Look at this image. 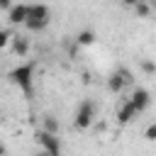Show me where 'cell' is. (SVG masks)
<instances>
[{
  "label": "cell",
  "mask_w": 156,
  "mask_h": 156,
  "mask_svg": "<svg viewBox=\"0 0 156 156\" xmlns=\"http://www.w3.org/2000/svg\"><path fill=\"white\" fill-rule=\"evenodd\" d=\"M20 90H24V95H32V80H34V63H20L17 68L10 71L7 76Z\"/></svg>",
  "instance_id": "cell-1"
},
{
  "label": "cell",
  "mask_w": 156,
  "mask_h": 156,
  "mask_svg": "<svg viewBox=\"0 0 156 156\" xmlns=\"http://www.w3.org/2000/svg\"><path fill=\"white\" fill-rule=\"evenodd\" d=\"M46 24H49V7L46 5H29V15H27L24 27L29 32H39Z\"/></svg>",
  "instance_id": "cell-2"
},
{
  "label": "cell",
  "mask_w": 156,
  "mask_h": 156,
  "mask_svg": "<svg viewBox=\"0 0 156 156\" xmlns=\"http://www.w3.org/2000/svg\"><path fill=\"white\" fill-rule=\"evenodd\" d=\"M93 119H95V105H93L90 100H83V102L78 105V110H76L73 124H76L78 129H88V127L93 124Z\"/></svg>",
  "instance_id": "cell-3"
},
{
  "label": "cell",
  "mask_w": 156,
  "mask_h": 156,
  "mask_svg": "<svg viewBox=\"0 0 156 156\" xmlns=\"http://www.w3.org/2000/svg\"><path fill=\"white\" fill-rule=\"evenodd\" d=\"M37 144H39L46 154H58V151H61L58 134H54V132H49V129H39V132H37Z\"/></svg>",
  "instance_id": "cell-4"
},
{
  "label": "cell",
  "mask_w": 156,
  "mask_h": 156,
  "mask_svg": "<svg viewBox=\"0 0 156 156\" xmlns=\"http://www.w3.org/2000/svg\"><path fill=\"white\" fill-rule=\"evenodd\" d=\"M124 83H132V73H129L127 68H119V71H115V73L107 78V88H110L112 93H122Z\"/></svg>",
  "instance_id": "cell-5"
},
{
  "label": "cell",
  "mask_w": 156,
  "mask_h": 156,
  "mask_svg": "<svg viewBox=\"0 0 156 156\" xmlns=\"http://www.w3.org/2000/svg\"><path fill=\"white\" fill-rule=\"evenodd\" d=\"M129 100H132V105L136 107V112H144V110L149 107V102H151V95H149L146 88H134L132 95H129Z\"/></svg>",
  "instance_id": "cell-6"
},
{
  "label": "cell",
  "mask_w": 156,
  "mask_h": 156,
  "mask_svg": "<svg viewBox=\"0 0 156 156\" xmlns=\"http://www.w3.org/2000/svg\"><path fill=\"white\" fill-rule=\"evenodd\" d=\"M27 15H29V5H12L10 10H7V20H10V24H24L27 22Z\"/></svg>",
  "instance_id": "cell-7"
},
{
  "label": "cell",
  "mask_w": 156,
  "mask_h": 156,
  "mask_svg": "<svg viewBox=\"0 0 156 156\" xmlns=\"http://www.w3.org/2000/svg\"><path fill=\"white\" fill-rule=\"evenodd\" d=\"M136 115H139V112H136V107L132 105V100H124V102L117 107V122H119V124H129Z\"/></svg>",
  "instance_id": "cell-8"
},
{
  "label": "cell",
  "mask_w": 156,
  "mask_h": 156,
  "mask_svg": "<svg viewBox=\"0 0 156 156\" xmlns=\"http://www.w3.org/2000/svg\"><path fill=\"white\" fill-rule=\"evenodd\" d=\"M12 51H15L17 56H27V51H29V41H27L24 37H12Z\"/></svg>",
  "instance_id": "cell-9"
},
{
  "label": "cell",
  "mask_w": 156,
  "mask_h": 156,
  "mask_svg": "<svg viewBox=\"0 0 156 156\" xmlns=\"http://www.w3.org/2000/svg\"><path fill=\"white\" fill-rule=\"evenodd\" d=\"M132 10L136 12V17H141V20H144V17H149V15H151V2H149V0H136V5H134Z\"/></svg>",
  "instance_id": "cell-10"
},
{
  "label": "cell",
  "mask_w": 156,
  "mask_h": 156,
  "mask_svg": "<svg viewBox=\"0 0 156 156\" xmlns=\"http://www.w3.org/2000/svg\"><path fill=\"white\" fill-rule=\"evenodd\" d=\"M76 41H78V44H83V46H88V44H93V41H95V34H93L90 29H85V32H78Z\"/></svg>",
  "instance_id": "cell-11"
},
{
  "label": "cell",
  "mask_w": 156,
  "mask_h": 156,
  "mask_svg": "<svg viewBox=\"0 0 156 156\" xmlns=\"http://www.w3.org/2000/svg\"><path fill=\"white\" fill-rule=\"evenodd\" d=\"M44 129H49V132L58 134V122H56L54 117H44Z\"/></svg>",
  "instance_id": "cell-12"
},
{
  "label": "cell",
  "mask_w": 156,
  "mask_h": 156,
  "mask_svg": "<svg viewBox=\"0 0 156 156\" xmlns=\"http://www.w3.org/2000/svg\"><path fill=\"white\" fill-rule=\"evenodd\" d=\"M10 41H12V34H10L7 29H0V49H5Z\"/></svg>",
  "instance_id": "cell-13"
},
{
  "label": "cell",
  "mask_w": 156,
  "mask_h": 156,
  "mask_svg": "<svg viewBox=\"0 0 156 156\" xmlns=\"http://www.w3.org/2000/svg\"><path fill=\"white\" fill-rule=\"evenodd\" d=\"M144 136H146L149 141H156V124H149L146 132H144Z\"/></svg>",
  "instance_id": "cell-14"
},
{
  "label": "cell",
  "mask_w": 156,
  "mask_h": 156,
  "mask_svg": "<svg viewBox=\"0 0 156 156\" xmlns=\"http://www.w3.org/2000/svg\"><path fill=\"white\" fill-rule=\"evenodd\" d=\"M141 71H144V73H156V63H151V61H141Z\"/></svg>",
  "instance_id": "cell-15"
},
{
  "label": "cell",
  "mask_w": 156,
  "mask_h": 156,
  "mask_svg": "<svg viewBox=\"0 0 156 156\" xmlns=\"http://www.w3.org/2000/svg\"><path fill=\"white\" fill-rule=\"evenodd\" d=\"M12 7V0H0V10H10Z\"/></svg>",
  "instance_id": "cell-16"
},
{
  "label": "cell",
  "mask_w": 156,
  "mask_h": 156,
  "mask_svg": "<svg viewBox=\"0 0 156 156\" xmlns=\"http://www.w3.org/2000/svg\"><path fill=\"white\" fill-rule=\"evenodd\" d=\"M122 5H127V7H134V5H136V0H122Z\"/></svg>",
  "instance_id": "cell-17"
},
{
  "label": "cell",
  "mask_w": 156,
  "mask_h": 156,
  "mask_svg": "<svg viewBox=\"0 0 156 156\" xmlns=\"http://www.w3.org/2000/svg\"><path fill=\"white\" fill-rule=\"evenodd\" d=\"M151 2V12H156V0H149Z\"/></svg>",
  "instance_id": "cell-18"
},
{
  "label": "cell",
  "mask_w": 156,
  "mask_h": 156,
  "mask_svg": "<svg viewBox=\"0 0 156 156\" xmlns=\"http://www.w3.org/2000/svg\"><path fill=\"white\" fill-rule=\"evenodd\" d=\"M5 151H7V149H5V144H0V154H5Z\"/></svg>",
  "instance_id": "cell-19"
}]
</instances>
